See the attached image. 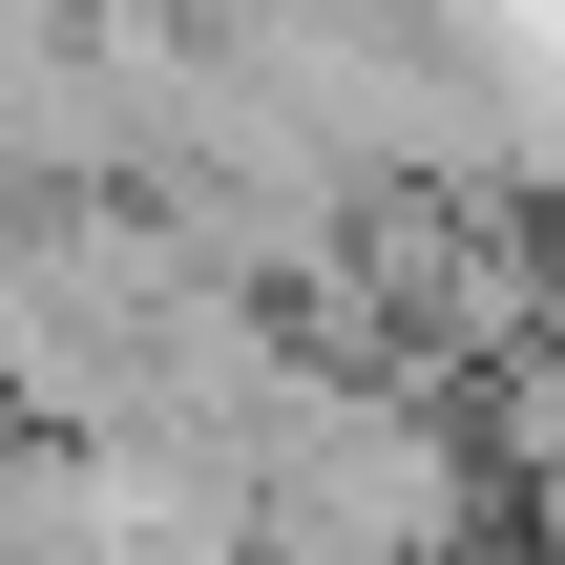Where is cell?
<instances>
[{"mask_svg":"<svg viewBox=\"0 0 565 565\" xmlns=\"http://www.w3.org/2000/svg\"><path fill=\"white\" fill-rule=\"evenodd\" d=\"M461 565H545V545H461Z\"/></svg>","mask_w":565,"mask_h":565,"instance_id":"6da1fadb","label":"cell"}]
</instances>
